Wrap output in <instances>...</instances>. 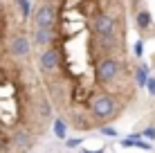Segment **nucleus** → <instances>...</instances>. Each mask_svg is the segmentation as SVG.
<instances>
[{
    "mask_svg": "<svg viewBox=\"0 0 155 153\" xmlns=\"http://www.w3.org/2000/svg\"><path fill=\"white\" fill-rule=\"evenodd\" d=\"M14 144H16V149H23V151H27L31 144H34V138L27 133V131H18V133L14 135Z\"/></svg>",
    "mask_w": 155,
    "mask_h": 153,
    "instance_id": "8",
    "label": "nucleus"
},
{
    "mask_svg": "<svg viewBox=\"0 0 155 153\" xmlns=\"http://www.w3.org/2000/svg\"><path fill=\"white\" fill-rule=\"evenodd\" d=\"M137 5H140V0H133V7H135V9H137Z\"/></svg>",
    "mask_w": 155,
    "mask_h": 153,
    "instance_id": "18",
    "label": "nucleus"
},
{
    "mask_svg": "<svg viewBox=\"0 0 155 153\" xmlns=\"http://www.w3.org/2000/svg\"><path fill=\"white\" fill-rule=\"evenodd\" d=\"M83 144V138H72V140H65V146L68 149H77V146Z\"/></svg>",
    "mask_w": 155,
    "mask_h": 153,
    "instance_id": "14",
    "label": "nucleus"
},
{
    "mask_svg": "<svg viewBox=\"0 0 155 153\" xmlns=\"http://www.w3.org/2000/svg\"><path fill=\"white\" fill-rule=\"evenodd\" d=\"M142 138L155 140V126H151V128H144V131H142Z\"/></svg>",
    "mask_w": 155,
    "mask_h": 153,
    "instance_id": "16",
    "label": "nucleus"
},
{
    "mask_svg": "<svg viewBox=\"0 0 155 153\" xmlns=\"http://www.w3.org/2000/svg\"><path fill=\"white\" fill-rule=\"evenodd\" d=\"M38 70L43 75H56L61 70V50L58 47H45L38 54Z\"/></svg>",
    "mask_w": 155,
    "mask_h": 153,
    "instance_id": "4",
    "label": "nucleus"
},
{
    "mask_svg": "<svg viewBox=\"0 0 155 153\" xmlns=\"http://www.w3.org/2000/svg\"><path fill=\"white\" fill-rule=\"evenodd\" d=\"M133 52H135V56H142L144 54V38H140L135 43V50H133Z\"/></svg>",
    "mask_w": 155,
    "mask_h": 153,
    "instance_id": "15",
    "label": "nucleus"
},
{
    "mask_svg": "<svg viewBox=\"0 0 155 153\" xmlns=\"http://www.w3.org/2000/svg\"><path fill=\"white\" fill-rule=\"evenodd\" d=\"M52 131H54V135L58 140H65V135H68V124L63 122V119H54L52 122Z\"/></svg>",
    "mask_w": 155,
    "mask_h": 153,
    "instance_id": "10",
    "label": "nucleus"
},
{
    "mask_svg": "<svg viewBox=\"0 0 155 153\" xmlns=\"http://www.w3.org/2000/svg\"><path fill=\"white\" fill-rule=\"evenodd\" d=\"M92 36H115L117 34V18L110 12H99L90 23Z\"/></svg>",
    "mask_w": 155,
    "mask_h": 153,
    "instance_id": "3",
    "label": "nucleus"
},
{
    "mask_svg": "<svg viewBox=\"0 0 155 153\" xmlns=\"http://www.w3.org/2000/svg\"><path fill=\"white\" fill-rule=\"evenodd\" d=\"M85 153H106V146H99V149H94V151H90V149H85Z\"/></svg>",
    "mask_w": 155,
    "mask_h": 153,
    "instance_id": "17",
    "label": "nucleus"
},
{
    "mask_svg": "<svg viewBox=\"0 0 155 153\" xmlns=\"http://www.w3.org/2000/svg\"><path fill=\"white\" fill-rule=\"evenodd\" d=\"M99 133H101V135H106V138H117V131L113 128V126H106V124L99 128Z\"/></svg>",
    "mask_w": 155,
    "mask_h": 153,
    "instance_id": "13",
    "label": "nucleus"
},
{
    "mask_svg": "<svg viewBox=\"0 0 155 153\" xmlns=\"http://www.w3.org/2000/svg\"><path fill=\"white\" fill-rule=\"evenodd\" d=\"M38 113H41V119L52 117V108H50V101H47V99H41L38 101Z\"/></svg>",
    "mask_w": 155,
    "mask_h": 153,
    "instance_id": "12",
    "label": "nucleus"
},
{
    "mask_svg": "<svg viewBox=\"0 0 155 153\" xmlns=\"http://www.w3.org/2000/svg\"><path fill=\"white\" fill-rule=\"evenodd\" d=\"M56 7L50 2L41 5L38 9L34 12V18H31V23H34V27H54L56 25Z\"/></svg>",
    "mask_w": 155,
    "mask_h": 153,
    "instance_id": "6",
    "label": "nucleus"
},
{
    "mask_svg": "<svg viewBox=\"0 0 155 153\" xmlns=\"http://www.w3.org/2000/svg\"><path fill=\"white\" fill-rule=\"evenodd\" d=\"M81 153H85V151H81Z\"/></svg>",
    "mask_w": 155,
    "mask_h": 153,
    "instance_id": "19",
    "label": "nucleus"
},
{
    "mask_svg": "<svg viewBox=\"0 0 155 153\" xmlns=\"http://www.w3.org/2000/svg\"><path fill=\"white\" fill-rule=\"evenodd\" d=\"M14 2H16V7H18L20 16L27 20L29 16H31V2H29V0H14Z\"/></svg>",
    "mask_w": 155,
    "mask_h": 153,
    "instance_id": "11",
    "label": "nucleus"
},
{
    "mask_svg": "<svg viewBox=\"0 0 155 153\" xmlns=\"http://www.w3.org/2000/svg\"><path fill=\"white\" fill-rule=\"evenodd\" d=\"M124 68H126V63L121 61L119 56H115V54L104 56V59H99L94 63V81L106 88V86H110V83H115L117 79H119Z\"/></svg>",
    "mask_w": 155,
    "mask_h": 153,
    "instance_id": "2",
    "label": "nucleus"
},
{
    "mask_svg": "<svg viewBox=\"0 0 155 153\" xmlns=\"http://www.w3.org/2000/svg\"><path fill=\"white\" fill-rule=\"evenodd\" d=\"M117 113H119V99H117L113 92L101 90V92L90 97V115H92L97 122H108Z\"/></svg>",
    "mask_w": 155,
    "mask_h": 153,
    "instance_id": "1",
    "label": "nucleus"
},
{
    "mask_svg": "<svg viewBox=\"0 0 155 153\" xmlns=\"http://www.w3.org/2000/svg\"><path fill=\"white\" fill-rule=\"evenodd\" d=\"M31 38L25 34H14L7 43V52L14 56V59H27L29 52H31Z\"/></svg>",
    "mask_w": 155,
    "mask_h": 153,
    "instance_id": "5",
    "label": "nucleus"
},
{
    "mask_svg": "<svg viewBox=\"0 0 155 153\" xmlns=\"http://www.w3.org/2000/svg\"><path fill=\"white\" fill-rule=\"evenodd\" d=\"M148 81V65H137L135 68V86H146Z\"/></svg>",
    "mask_w": 155,
    "mask_h": 153,
    "instance_id": "9",
    "label": "nucleus"
},
{
    "mask_svg": "<svg viewBox=\"0 0 155 153\" xmlns=\"http://www.w3.org/2000/svg\"><path fill=\"white\" fill-rule=\"evenodd\" d=\"M56 38V32L54 27H34L31 29V45L34 47H52Z\"/></svg>",
    "mask_w": 155,
    "mask_h": 153,
    "instance_id": "7",
    "label": "nucleus"
}]
</instances>
